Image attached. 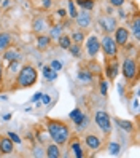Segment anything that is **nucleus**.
<instances>
[{"label": "nucleus", "mask_w": 140, "mask_h": 158, "mask_svg": "<svg viewBox=\"0 0 140 158\" xmlns=\"http://www.w3.org/2000/svg\"><path fill=\"white\" fill-rule=\"evenodd\" d=\"M46 131H48L50 139H53L54 144L65 145L70 139V128L67 123H64L62 120H46Z\"/></svg>", "instance_id": "f257e3e1"}, {"label": "nucleus", "mask_w": 140, "mask_h": 158, "mask_svg": "<svg viewBox=\"0 0 140 158\" xmlns=\"http://www.w3.org/2000/svg\"><path fill=\"white\" fill-rule=\"evenodd\" d=\"M37 80H38V72H37V69L32 66V64H26V66H21L19 72H18L14 88L16 89L30 88L37 83Z\"/></svg>", "instance_id": "f03ea898"}, {"label": "nucleus", "mask_w": 140, "mask_h": 158, "mask_svg": "<svg viewBox=\"0 0 140 158\" xmlns=\"http://www.w3.org/2000/svg\"><path fill=\"white\" fill-rule=\"evenodd\" d=\"M100 51H104V56L107 59H115L118 58V45L113 40L110 34H105L100 40Z\"/></svg>", "instance_id": "7ed1b4c3"}, {"label": "nucleus", "mask_w": 140, "mask_h": 158, "mask_svg": "<svg viewBox=\"0 0 140 158\" xmlns=\"http://www.w3.org/2000/svg\"><path fill=\"white\" fill-rule=\"evenodd\" d=\"M94 122H96V125H97V128L100 129L104 134H110L111 133V118H110V115L107 114V112H104V110H97V112L94 114Z\"/></svg>", "instance_id": "20e7f679"}, {"label": "nucleus", "mask_w": 140, "mask_h": 158, "mask_svg": "<svg viewBox=\"0 0 140 158\" xmlns=\"http://www.w3.org/2000/svg\"><path fill=\"white\" fill-rule=\"evenodd\" d=\"M121 70H123V77L126 78V81H134L137 80V62L132 59V58H126L123 61V67H121Z\"/></svg>", "instance_id": "39448f33"}, {"label": "nucleus", "mask_w": 140, "mask_h": 158, "mask_svg": "<svg viewBox=\"0 0 140 158\" xmlns=\"http://www.w3.org/2000/svg\"><path fill=\"white\" fill-rule=\"evenodd\" d=\"M116 19L111 15H105V16H100L99 18V26L100 29L104 31V34H113V31L116 29Z\"/></svg>", "instance_id": "423d86ee"}, {"label": "nucleus", "mask_w": 140, "mask_h": 158, "mask_svg": "<svg viewBox=\"0 0 140 158\" xmlns=\"http://www.w3.org/2000/svg\"><path fill=\"white\" fill-rule=\"evenodd\" d=\"M99 51H100V40H99V37H96V35L88 37V40H86V53H88V56L89 58H96L99 54Z\"/></svg>", "instance_id": "0eeeda50"}, {"label": "nucleus", "mask_w": 140, "mask_h": 158, "mask_svg": "<svg viewBox=\"0 0 140 158\" xmlns=\"http://www.w3.org/2000/svg\"><path fill=\"white\" fill-rule=\"evenodd\" d=\"M129 29H126V27H116V29L113 31V40L116 42L118 46H126L127 42H129Z\"/></svg>", "instance_id": "6e6552de"}, {"label": "nucleus", "mask_w": 140, "mask_h": 158, "mask_svg": "<svg viewBox=\"0 0 140 158\" xmlns=\"http://www.w3.org/2000/svg\"><path fill=\"white\" fill-rule=\"evenodd\" d=\"M85 145H86L88 150H92V152L99 150V148L102 147V139L96 134H92V133H88L85 136Z\"/></svg>", "instance_id": "1a4fd4ad"}, {"label": "nucleus", "mask_w": 140, "mask_h": 158, "mask_svg": "<svg viewBox=\"0 0 140 158\" xmlns=\"http://www.w3.org/2000/svg\"><path fill=\"white\" fill-rule=\"evenodd\" d=\"M75 21H77V26L80 27V29H88V27H91L92 24V16L88 10H83L81 13H78V16L75 18Z\"/></svg>", "instance_id": "9d476101"}, {"label": "nucleus", "mask_w": 140, "mask_h": 158, "mask_svg": "<svg viewBox=\"0 0 140 158\" xmlns=\"http://www.w3.org/2000/svg\"><path fill=\"white\" fill-rule=\"evenodd\" d=\"M69 150L72 152V156H75V158H83L85 156V148H83L81 142L78 141V139H73V141H70L69 139Z\"/></svg>", "instance_id": "9b49d317"}, {"label": "nucleus", "mask_w": 140, "mask_h": 158, "mask_svg": "<svg viewBox=\"0 0 140 158\" xmlns=\"http://www.w3.org/2000/svg\"><path fill=\"white\" fill-rule=\"evenodd\" d=\"M14 150V142L11 141L8 136H2L0 137V153L2 155H10Z\"/></svg>", "instance_id": "f8f14e48"}, {"label": "nucleus", "mask_w": 140, "mask_h": 158, "mask_svg": "<svg viewBox=\"0 0 140 158\" xmlns=\"http://www.w3.org/2000/svg\"><path fill=\"white\" fill-rule=\"evenodd\" d=\"M105 75L110 81H113L116 78V75H118V61H116V58L108 59L107 66H105Z\"/></svg>", "instance_id": "ddd939ff"}, {"label": "nucleus", "mask_w": 140, "mask_h": 158, "mask_svg": "<svg viewBox=\"0 0 140 158\" xmlns=\"http://www.w3.org/2000/svg\"><path fill=\"white\" fill-rule=\"evenodd\" d=\"M13 43V35L10 32H0V54H3Z\"/></svg>", "instance_id": "4468645a"}, {"label": "nucleus", "mask_w": 140, "mask_h": 158, "mask_svg": "<svg viewBox=\"0 0 140 158\" xmlns=\"http://www.w3.org/2000/svg\"><path fill=\"white\" fill-rule=\"evenodd\" d=\"M50 45H51V37L45 35V34H38V37H37V46H38V50L45 51L50 48Z\"/></svg>", "instance_id": "2eb2a0df"}, {"label": "nucleus", "mask_w": 140, "mask_h": 158, "mask_svg": "<svg viewBox=\"0 0 140 158\" xmlns=\"http://www.w3.org/2000/svg\"><path fill=\"white\" fill-rule=\"evenodd\" d=\"M45 156H48V158H59L61 156V148L58 144H48V147L45 148Z\"/></svg>", "instance_id": "dca6fc26"}, {"label": "nucleus", "mask_w": 140, "mask_h": 158, "mask_svg": "<svg viewBox=\"0 0 140 158\" xmlns=\"http://www.w3.org/2000/svg\"><path fill=\"white\" fill-rule=\"evenodd\" d=\"M85 115L86 114H83V110L81 109H73L72 112L69 114V118H70V122L75 125V126H78L81 122H83V118H85Z\"/></svg>", "instance_id": "f3484780"}, {"label": "nucleus", "mask_w": 140, "mask_h": 158, "mask_svg": "<svg viewBox=\"0 0 140 158\" xmlns=\"http://www.w3.org/2000/svg\"><path fill=\"white\" fill-rule=\"evenodd\" d=\"M32 29L35 34H43V31L46 29V24H45V18L38 16V18H35L34 23H32Z\"/></svg>", "instance_id": "a211bd4d"}, {"label": "nucleus", "mask_w": 140, "mask_h": 158, "mask_svg": "<svg viewBox=\"0 0 140 158\" xmlns=\"http://www.w3.org/2000/svg\"><path fill=\"white\" fill-rule=\"evenodd\" d=\"M77 78H78V81H81V83H91V81H92V72L88 70V69H81V70H78Z\"/></svg>", "instance_id": "6ab92c4d"}, {"label": "nucleus", "mask_w": 140, "mask_h": 158, "mask_svg": "<svg viewBox=\"0 0 140 158\" xmlns=\"http://www.w3.org/2000/svg\"><path fill=\"white\" fill-rule=\"evenodd\" d=\"M58 45L61 46L62 50H69V48H70V45H72L70 35H67V34H61V35L58 37Z\"/></svg>", "instance_id": "aec40b11"}, {"label": "nucleus", "mask_w": 140, "mask_h": 158, "mask_svg": "<svg viewBox=\"0 0 140 158\" xmlns=\"http://www.w3.org/2000/svg\"><path fill=\"white\" fill-rule=\"evenodd\" d=\"M64 29H65L64 23L53 24V26H51V29H50V37H51V39H56V40H58V37H59V35L64 32Z\"/></svg>", "instance_id": "412c9836"}, {"label": "nucleus", "mask_w": 140, "mask_h": 158, "mask_svg": "<svg viewBox=\"0 0 140 158\" xmlns=\"http://www.w3.org/2000/svg\"><path fill=\"white\" fill-rule=\"evenodd\" d=\"M115 123L121 128V129H124L126 133H134V125L127 122V120H123V118H115Z\"/></svg>", "instance_id": "4be33fe9"}, {"label": "nucleus", "mask_w": 140, "mask_h": 158, "mask_svg": "<svg viewBox=\"0 0 140 158\" xmlns=\"http://www.w3.org/2000/svg\"><path fill=\"white\" fill-rule=\"evenodd\" d=\"M75 5H78L81 10H88V11H92V8L96 5V0H73Z\"/></svg>", "instance_id": "5701e85b"}, {"label": "nucleus", "mask_w": 140, "mask_h": 158, "mask_svg": "<svg viewBox=\"0 0 140 158\" xmlns=\"http://www.w3.org/2000/svg\"><path fill=\"white\" fill-rule=\"evenodd\" d=\"M85 32H83L81 29L80 31H73L72 34H70V39H72V43H78V45H81L83 42H85Z\"/></svg>", "instance_id": "b1692460"}, {"label": "nucleus", "mask_w": 140, "mask_h": 158, "mask_svg": "<svg viewBox=\"0 0 140 158\" xmlns=\"http://www.w3.org/2000/svg\"><path fill=\"white\" fill-rule=\"evenodd\" d=\"M56 77H58V72H56V70H53L50 66L43 67V78L46 81H53V80H56Z\"/></svg>", "instance_id": "393cba45"}, {"label": "nucleus", "mask_w": 140, "mask_h": 158, "mask_svg": "<svg viewBox=\"0 0 140 158\" xmlns=\"http://www.w3.org/2000/svg\"><path fill=\"white\" fill-rule=\"evenodd\" d=\"M18 58H19L18 51H16V50H10V48H8L6 51H3V54H2V59H3V61H8V62L14 61V59H18Z\"/></svg>", "instance_id": "a878e982"}, {"label": "nucleus", "mask_w": 140, "mask_h": 158, "mask_svg": "<svg viewBox=\"0 0 140 158\" xmlns=\"http://www.w3.org/2000/svg\"><path fill=\"white\" fill-rule=\"evenodd\" d=\"M69 51H70V54H72L73 58H81V45L72 43L70 48H69Z\"/></svg>", "instance_id": "bb28decb"}, {"label": "nucleus", "mask_w": 140, "mask_h": 158, "mask_svg": "<svg viewBox=\"0 0 140 158\" xmlns=\"http://www.w3.org/2000/svg\"><path fill=\"white\" fill-rule=\"evenodd\" d=\"M132 34H134V39L135 40H138L140 39V21H138V16L134 19V23H132Z\"/></svg>", "instance_id": "cd10ccee"}, {"label": "nucleus", "mask_w": 140, "mask_h": 158, "mask_svg": "<svg viewBox=\"0 0 140 158\" xmlns=\"http://www.w3.org/2000/svg\"><path fill=\"white\" fill-rule=\"evenodd\" d=\"M67 5H69V16L72 18V19H75V18L78 16V10H77L75 2H73V0H69Z\"/></svg>", "instance_id": "c85d7f7f"}, {"label": "nucleus", "mask_w": 140, "mask_h": 158, "mask_svg": "<svg viewBox=\"0 0 140 158\" xmlns=\"http://www.w3.org/2000/svg\"><path fill=\"white\" fill-rule=\"evenodd\" d=\"M119 152H121V145H119L118 142L113 141V142L108 144V153H110V155L115 156V155H119Z\"/></svg>", "instance_id": "c756f323"}, {"label": "nucleus", "mask_w": 140, "mask_h": 158, "mask_svg": "<svg viewBox=\"0 0 140 158\" xmlns=\"http://www.w3.org/2000/svg\"><path fill=\"white\" fill-rule=\"evenodd\" d=\"M99 91H100L102 96H107V93H108V83L105 80H100L99 81Z\"/></svg>", "instance_id": "7c9ffc66"}, {"label": "nucleus", "mask_w": 140, "mask_h": 158, "mask_svg": "<svg viewBox=\"0 0 140 158\" xmlns=\"http://www.w3.org/2000/svg\"><path fill=\"white\" fill-rule=\"evenodd\" d=\"M88 123H89V117H88V115H85L83 122L77 126V129H78V131H83V129H86V128H88Z\"/></svg>", "instance_id": "2f4dec72"}, {"label": "nucleus", "mask_w": 140, "mask_h": 158, "mask_svg": "<svg viewBox=\"0 0 140 158\" xmlns=\"http://www.w3.org/2000/svg\"><path fill=\"white\" fill-rule=\"evenodd\" d=\"M6 136H8V137H10V139H11V141H13L14 144H21V142H22V141H21V137H19V136H18L16 133H13V131H10V133H8Z\"/></svg>", "instance_id": "473e14b6"}, {"label": "nucleus", "mask_w": 140, "mask_h": 158, "mask_svg": "<svg viewBox=\"0 0 140 158\" xmlns=\"http://www.w3.org/2000/svg\"><path fill=\"white\" fill-rule=\"evenodd\" d=\"M50 67H51L53 70H56V72H59V70L62 69V62H61V61H51Z\"/></svg>", "instance_id": "72a5a7b5"}, {"label": "nucleus", "mask_w": 140, "mask_h": 158, "mask_svg": "<svg viewBox=\"0 0 140 158\" xmlns=\"http://www.w3.org/2000/svg\"><path fill=\"white\" fill-rule=\"evenodd\" d=\"M124 3H126V0H110V5H111V6H115V8L123 6Z\"/></svg>", "instance_id": "f704fd0d"}, {"label": "nucleus", "mask_w": 140, "mask_h": 158, "mask_svg": "<svg viewBox=\"0 0 140 158\" xmlns=\"http://www.w3.org/2000/svg\"><path fill=\"white\" fill-rule=\"evenodd\" d=\"M34 156H45V150L42 147H35L34 148Z\"/></svg>", "instance_id": "c9c22d12"}, {"label": "nucleus", "mask_w": 140, "mask_h": 158, "mask_svg": "<svg viewBox=\"0 0 140 158\" xmlns=\"http://www.w3.org/2000/svg\"><path fill=\"white\" fill-rule=\"evenodd\" d=\"M42 94H43L42 91H38V93H35V94L32 96V99H30V102H34V104H37V102H38V101L42 99Z\"/></svg>", "instance_id": "e433bc0d"}, {"label": "nucleus", "mask_w": 140, "mask_h": 158, "mask_svg": "<svg viewBox=\"0 0 140 158\" xmlns=\"http://www.w3.org/2000/svg\"><path fill=\"white\" fill-rule=\"evenodd\" d=\"M42 104H45V106H48L50 102H51V96L50 94H42Z\"/></svg>", "instance_id": "4c0bfd02"}, {"label": "nucleus", "mask_w": 140, "mask_h": 158, "mask_svg": "<svg viewBox=\"0 0 140 158\" xmlns=\"http://www.w3.org/2000/svg\"><path fill=\"white\" fill-rule=\"evenodd\" d=\"M3 77H5V72H3V64H2V59H0V86H3Z\"/></svg>", "instance_id": "58836bf2"}, {"label": "nucleus", "mask_w": 140, "mask_h": 158, "mask_svg": "<svg viewBox=\"0 0 140 158\" xmlns=\"http://www.w3.org/2000/svg\"><path fill=\"white\" fill-rule=\"evenodd\" d=\"M51 3H53V0H42V6L43 8H50Z\"/></svg>", "instance_id": "ea45409f"}, {"label": "nucleus", "mask_w": 140, "mask_h": 158, "mask_svg": "<svg viewBox=\"0 0 140 158\" xmlns=\"http://www.w3.org/2000/svg\"><path fill=\"white\" fill-rule=\"evenodd\" d=\"M58 15H59L61 18H64V16H67V11H65L64 8H61V10H58Z\"/></svg>", "instance_id": "a19ab883"}, {"label": "nucleus", "mask_w": 140, "mask_h": 158, "mask_svg": "<svg viewBox=\"0 0 140 158\" xmlns=\"http://www.w3.org/2000/svg\"><path fill=\"white\" fill-rule=\"evenodd\" d=\"M10 118H11V114H5V115H3V120H6V122H8Z\"/></svg>", "instance_id": "79ce46f5"}, {"label": "nucleus", "mask_w": 140, "mask_h": 158, "mask_svg": "<svg viewBox=\"0 0 140 158\" xmlns=\"http://www.w3.org/2000/svg\"><path fill=\"white\" fill-rule=\"evenodd\" d=\"M0 3H2V0H0Z\"/></svg>", "instance_id": "37998d69"}]
</instances>
